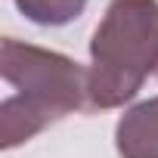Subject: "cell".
Returning a JSON list of instances; mask_svg holds the SVG:
<instances>
[{
  "instance_id": "1",
  "label": "cell",
  "mask_w": 158,
  "mask_h": 158,
  "mask_svg": "<svg viewBox=\"0 0 158 158\" xmlns=\"http://www.w3.org/2000/svg\"><path fill=\"white\" fill-rule=\"evenodd\" d=\"M0 74L10 84V96L0 102V146L13 149L28 143L50 124L77 112L87 99V68L71 56L3 37Z\"/></svg>"
},
{
  "instance_id": "2",
  "label": "cell",
  "mask_w": 158,
  "mask_h": 158,
  "mask_svg": "<svg viewBox=\"0 0 158 158\" xmlns=\"http://www.w3.org/2000/svg\"><path fill=\"white\" fill-rule=\"evenodd\" d=\"M152 71H158V0H112L90 37V109L130 102Z\"/></svg>"
},
{
  "instance_id": "3",
  "label": "cell",
  "mask_w": 158,
  "mask_h": 158,
  "mask_svg": "<svg viewBox=\"0 0 158 158\" xmlns=\"http://www.w3.org/2000/svg\"><path fill=\"white\" fill-rule=\"evenodd\" d=\"M121 158H158V96L130 106L115 127Z\"/></svg>"
},
{
  "instance_id": "5",
  "label": "cell",
  "mask_w": 158,
  "mask_h": 158,
  "mask_svg": "<svg viewBox=\"0 0 158 158\" xmlns=\"http://www.w3.org/2000/svg\"><path fill=\"white\" fill-rule=\"evenodd\" d=\"M155 74H158V71H155Z\"/></svg>"
},
{
  "instance_id": "4",
  "label": "cell",
  "mask_w": 158,
  "mask_h": 158,
  "mask_svg": "<svg viewBox=\"0 0 158 158\" xmlns=\"http://www.w3.org/2000/svg\"><path fill=\"white\" fill-rule=\"evenodd\" d=\"M84 6L87 0H16V10L40 28L68 25L84 13Z\"/></svg>"
}]
</instances>
